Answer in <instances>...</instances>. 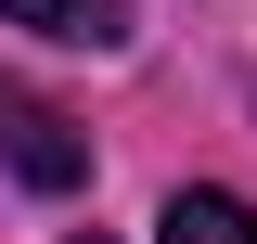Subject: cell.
Segmentation results:
<instances>
[{
    "label": "cell",
    "mask_w": 257,
    "mask_h": 244,
    "mask_svg": "<svg viewBox=\"0 0 257 244\" xmlns=\"http://www.w3.org/2000/svg\"><path fill=\"white\" fill-rule=\"evenodd\" d=\"M77 244H103V231H77Z\"/></svg>",
    "instance_id": "4"
},
{
    "label": "cell",
    "mask_w": 257,
    "mask_h": 244,
    "mask_svg": "<svg viewBox=\"0 0 257 244\" xmlns=\"http://www.w3.org/2000/svg\"><path fill=\"white\" fill-rule=\"evenodd\" d=\"M0 26L64 39V52H116V39H128V0H0Z\"/></svg>",
    "instance_id": "2"
},
{
    "label": "cell",
    "mask_w": 257,
    "mask_h": 244,
    "mask_svg": "<svg viewBox=\"0 0 257 244\" xmlns=\"http://www.w3.org/2000/svg\"><path fill=\"white\" fill-rule=\"evenodd\" d=\"M0 167H13L26 193H77L90 180V142H77L39 90H0Z\"/></svg>",
    "instance_id": "1"
},
{
    "label": "cell",
    "mask_w": 257,
    "mask_h": 244,
    "mask_svg": "<svg viewBox=\"0 0 257 244\" xmlns=\"http://www.w3.org/2000/svg\"><path fill=\"white\" fill-rule=\"evenodd\" d=\"M155 244H257V206L244 193H167V218H155Z\"/></svg>",
    "instance_id": "3"
}]
</instances>
